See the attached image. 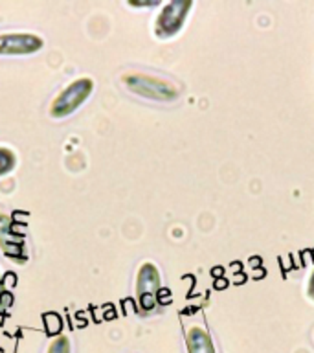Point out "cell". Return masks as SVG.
Masks as SVG:
<instances>
[{"label":"cell","instance_id":"cell-8","mask_svg":"<svg viewBox=\"0 0 314 353\" xmlns=\"http://www.w3.org/2000/svg\"><path fill=\"white\" fill-rule=\"evenodd\" d=\"M17 154L8 148H0V176L8 175L15 170Z\"/></svg>","mask_w":314,"mask_h":353},{"label":"cell","instance_id":"cell-11","mask_svg":"<svg viewBox=\"0 0 314 353\" xmlns=\"http://www.w3.org/2000/svg\"><path fill=\"white\" fill-rule=\"evenodd\" d=\"M4 287H2V281H0V300H2V296H4Z\"/></svg>","mask_w":314,"mask_h":353},{"label":"cell","instance_id":"cell-6","mask_svg":"<svg viewBox=\"0 0 314 353\" xmlns=\"http://www.w3.org/2000/svg\"><path fill=\"white\" fill-rule=\"evenodd\" d=\"M0 247L10 258L26 259L24 239L15 232H11V217L6 214H0Z\"/></svg>","mask_w":314,"mask_h":353},{"label":"cell","instance_id":"cell-10","mask_svg":"<svg viewBox=\"0 0 314 353\" xmlns=\"http://www.w3.org/2000/svg\"><path fill=\"white\" fill-rule=\"evenodd\" d=\"M308 296L314 300V272L313 276H311V281H308Z\"/></svg>","mask_w":314,"mask_h":353},{"label":"cell","instance_id":"cell-5","mask_svg":"<svg viewBox=\"0 0 314 353\" xmlns=\"http://www.w3.org/2000/svg\"><path fill=\"white\" fill-rule=\"evenodd\" d=\"M44 48V39L35 33H2L0 55H32Z\"/></svg>","mask_w":314,"mask_h":353},{"label":"cell","instance_id":"cell-1","mask_svg":"<svg viewBox=\"0 0 314 353\" xmlns=\"http://www.w3.org/2000/svg\"><path fill=\"white\" fill-rule=\"evenodd\" d=\"M121 83L125 85L129 92L136 94L140 98L153 99L160 103H171L180 96L178 87L162 77L149 76L142 72H127L121 76Z\"/></svg>","mask_w":314,"mask_h":353},{"label":"cell","instance_id":"cell-2","mask_svg":"<svg viewBox=\"0 0 314 353\" xmlns=\"http://www.w3.org/2000/svg\"><path fill=\"white\" fill-rule=\"evenodd\" d=\"M94 92V79L92 77H79L76 81L68 83L63 90L54 98L50 103V116L54 120H65L70 114H74L81 107L90 94Z\"/></svg>","mask_w":314,"mask_h":353},{"label":"cell","instance_id":"cell-9","mask_svg":"<svg viewBox=\"0 0 314 353\" xmlns=\"http://www.w3.org/2000/svg\"><path fill=\"white\" fill-rule=\"evenodd\" d=\"M46 353H72V344L68 336H57L54 341L50 342L48 352Z\"/></svg>","mask_w":314,"mask_h":353},{"label":"cell","instance_id":"cell-3","mask_svg":"<svg viewBox=\"0 0 314 353\" xmlns=\"http://www.w3.org/2000/svg\"><path fill=\"white\" fill-rule=\"evenodd\" d=\"M193 8L191 0H173L162 8V11L156 17L154 22V35L158 39H171L180 32L186 19L189 15V10Z\"/></svg>","mask_w":314,"mask_h":353},{"label":"cell","instance_id":"cell-7","mask_svg":"<svg viewBox=\"0 0 314 353\" xmlns=\"http://www.w3.org/2000/svg\"><path fill=\"white\" fill-rule=\"evenodd\" d=\"M187 353H217L215 352L213 341L204 327L193 325L186 333Z\"/></svg>","mask_w":314,"mask_h":353},{"label":"cell","instance_id":"cell-4","mask_svg":"<svg viewBox=\"0 0 314 353\" xmlns=\"http://www.w3.org/2000/svg\"><path fill=\"white\" fill-rule=\"evenodd\" d=\"M162 289L160 272L154 263H143L136 276V300L143 313H151L156 307L158 292Z\"/></svg>","mask_w":314,"mask_h":353}]
</instances>
